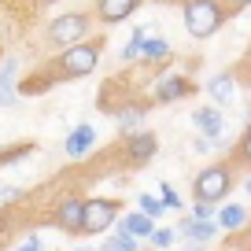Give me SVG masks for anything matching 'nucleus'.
Segmentation results:
<instances>
[{
	"label": "nucleus",
	"mask_w": 251,
	"mask_h": 251,
	"mask_svg": "<svg viewBox=\"0 0 251 251\" xmlns=\"http://www.w3.org/2000/svg\"><path fill=\"white\" fill-rule=\"evenodd\" d=\"M100 52H103V33H96V37L81 41V45H74V48H63L59 55L45 59L33 74H26V78L19 81V96H37V93H45V89L59 85V81L89 78V74L96 71V63H100Z\"/></svg>",
	"instance_id": "f257e3e1"
},
{
	"label": "nucleus",
	"mask_w": 251,
	"mask_h": 251,
	"mask_svg": "<svg viewBox=\"0 0 251 251\" xmlns=\"http://www.w3.org/2000/svg\"><path fill=\"white\" fill-rule=\"evenodd\" d=\"M181 19H185L188 37L207 41V37H214V33L226 26L229 11H226L222 0H185V4H181Z\"/></svg>",
	"instance_id": "f03ea898"
},
{
	"label": "nucleus",
	"mask_w": 251,
	"mask_h": 251,
	"mask_svg": "<svg viewBox=\"0 0 251 251\" xmlns=\"http://www.w3.org/2000/svg\"><path fill=\"white\" fill-rule=\"evenodd\" d=\"M233 185H236L233 163H229V159L226 163H211L192 177V200H196V203H214L218 207L222 200L233 192Z\"/></svg>",
	"instance_id": "7ed1b4c3"
},
{
	"label": "nucleus",
	"mask_w": 251,
	"mask_h": 251,
	"mask_svg": "<svg viewBox=\"0 0 251 251\" xmlns=\"http://www.w3.org/2000/svg\"><path fill=\"white\" fill-rule=\"evenodd\" d=\"M93 37V11H63L48 23V41L55 48H74Z\"/></svg>",
	"instance_id": "20e7f679"
},
{
	"label": "nucleus",
	"mask_w": 251,
	"mask_h": 251,
	"mask_svg": "<svg viewBox=\"0 0 251 251\" xmlns=\"http://www.w3.org/2000/svg\"><path fill=\"white\" fill-rule=\"evenodd\" d=\"M118 218H122V203H118V200L93 196V200H85V211H81V233L78 236H100V233H107Z\"/></svg>",
	"instance_id": "39448f33"
},
{
	"label": "nucleus",
	"mask_w": 251,
	"mask_h": 251,
	"mask_svg": "<svg viewBox=\"0 0 251 251\" xmlns=\"http://www.w3.org/2000/svg\"><path fill=\"white\" fill-rule=\"evenodd\" d=\"M159 151V137L148 133V129H137V133H126L122 144H118V159H122L126 170H137V166L151 163Z\"/></svg>",
	"instance_id": "423d86ee"
},
{
	"label": "nucleus",
	"mask_w": 251,
	"mask_h": 251,
	"mask_svg": "<svg viewBox=\"0 0 251 251\" xmlns=\"http://www.w3.org/2000/svg\"><path fill=\"white\" fill-rule=\"evenodd\" d=\"M196 81L188 78V74H163V78L155 81V89H151V103H177L185 100V96L196 93Z\"/></svg>",
	"instance_id": "0eeeda50"
},
{
	"label": "nucleus",
	"mask_w": 251,
	"mask_h": 251,
	"mask_svg": "<svg viewBox=\"0 0 251 251\" xmlns=\"http://www.w3.org/2000/svg\"><path fill=\"white\" fill-rule=\"evenodd\" d=\"M81 211H85V200H81V196L59 200L55 211H52V226L63 229V233H71V236H78L81 233Z\"/></svg>",
	"instance_id": "6e6552de"
},
{
	"label": "nucleus",
	"mask_w": 251,
	"mask_h": 251,
	"mask_svg": "<svg viewBox=\"0 0 251 251\" xmlns=\"http://www.w3.org/2000/svg\"><path fill=\"white\" fill-rule=\"evenodd\" d=\"M151 111V100H141V96H129L126 103H118L111 115H115V122L122 126V133H137L144 122V115Z\"/></svg>",
	"instance_id": "1a4fd4ad"
},
{
	"label": "nucleus",
	"mask_w": 251,
	"mask_h": 251,
	"mask_svg": "<svg viewBox=\"0 0 251 251\" xmlns=\"http://www.w3.org/2000/svg\"><path fill=\"white\" fill-rule=\"evenodd\" d=\"M141 8V0H96L93 4V19H100L103 26H118Z\"/></svg>",
	"instance_id": "9d476101"
},
{
	"label": "nucleus",
	"mask_w": 251,
	"mask_h": 251,
	"mask_svg": "<svg viewBox=\"0 0 251 251\" xmlns=\"http://www.w3.org/2000/svg\"><path fill=\"white\" fill-rule=\"evenodd\" d=\"M174 233L185 236L192 248H203L207 240H214V236H218V222H196L192 214H188V218H181V226L174 229Z\"/></svg>",
	"instance_id": "9b49d317"
},
{
	"label": "nucleus",
	"mask_w": 251,
	"mask_h": 251,
	"mask_svg": "<svg viewBox=\"0 0 251 251\" xmlns=\"http://www.w3.org/2000/svg\"><path fill=\"white\" fill-rule=\"evenodd\" d=\"M192 126L200 129V137L218 141L222 129H226V115H222L218 107H196V111H192Z\"/></svg>",
	"instance_id": "f8f14e48"
},
{
	"label": "nucleus",
	"mask_w": 251,
	"mask_h": 251,
	"mask_svg": "<svg viewBox=\"0 0 251 251\" xmlns=\"http://www.w3.org/2000/svg\"><path fill=\"white\" fill-rule=\"evenodd\" d=\"M93 144H96V129L89 122H81V126H74L71 133H67V141H63V151L71 159H81V155H89L93 151Z\"/></svg>",
	"instance_id": "ddd939ff"
},
{
	"label": "nucleus",
	"mask_w": 251,
	"mask_h": 251,
	"mask_svg": "<svg viewBox=\"0 0 251 251\" xmlns=\"http://www.w3.org/2000/svg\"><path fill=\"white\" fill-rule=\"evenodd\" d=\"M207 93H211L214 107H226V103H233V96H236V74H233V71L214 74V78L207 81Z\"/></svg>",
	"instance_id": "4468645a"
},
{
	"label": "nucleus",
	"mask_w": 251,
	"mask_h": 251,
	"mask_svg": "<svg viewBox=\"0 0 251 251\" xmlns=\"http://www.w3.org/2000/svg\"><path fill=\"white\" fill-rule=\"evenodd\" d=\"M214 222H218V229H226V233H240L251 222V214H248L244 203H222L218 214H214Z\"/></svg>",
	"instance_id": "2eb2a0df"
},
{
	"label": "nucleus",
	"mask_w": 251,
	"mask_h": 251,
	"mask_svg": "<svg viewBox=\"0 0 251 251\" xmlns=\"http://www.w3.org/2000/svg\"><path fill=\"white\" fill-rule=\"evenodd\" d=\"M118 229H122V233H129L133 240H144V236L151 240V233H155V222L144 218L141 211H133V214H126V218H122V226H118Z\"/></svg>",
	"instance_id": "dca6fc26"
},
{
	"label": "nucleus",
	"mask_w": 251,
	"mask_h": 251,
	"mask_svg": "<svg viewBox=\"0 0 251 251\" xmlns=\"http://www.w3.org/2000/svg\"><path fill=\"white\" fill-rule=\"evenodd\" d=\"M15 74H19V63H15V59H8V63H4V71H0V107L15 103V96H19Z\"/></svg>",
	"instance_id": "f3484780"
},
{
	"label": "nucleus",
	"mask_w": 251,
	"mask_h": 251,
	"mask_svg": "<svg viewBox=\"0 0 251 251\" xmlns=\"http://www.w3.org/2000/svg\"><path fill=\"white\" fill-rule=\"evenodd\" d=\"M141 55H144V63H166V59H170V41H163V37H144Z\"/></svg>",
	"instance_id": "a211bd4d"
},
{
	"label": "nucleus",
	"mask_w": 251,
	"mask_h": 251,
	"mask_svg": "<svg viewBox=\"0 0 251 251\" xmlns=\"http://www.w3.org/2000/svg\"><path fill=\"white\" fill-rule=\"evenodd\" d=\"M229 163H233V166H248V170H251V122L244 126V133H240V141H236Z\"/></svg>",
	"instance_id": "6ab92c4d"
},
{
	"label": "nucleus",
	"mask_w": 251,
	"mask_h": 251,
	"mask_svg": "<svg viewBox=\"0 0 251 251\" xmlns=\"http://www.w3.org/2000/svg\"><path fill=\"white\" fill-rule=\"evenodd\" d=\"M100 251H141V240H133L129 233H122V229H115V233L103 240Z\"/></svg>",
	"instance_id": "aec40b11"
},
{
	"label": "nucleus",
	"mask_w": 251,
	"mask_h": 251,
	"mask_svg": "<svg viewBox=\"0 0 251 251\" xmlns=\"http://www.w3.org/2000/svg\"><path fill=\"white\" fill-rule=\"evenodd\" d=\"M33 151H37V144H33V141H19V144H11V148L0 151V166H11V163H19V159L33 155Z\"/></svg>",
	"instance_id": "412c9836"
},
{
	"label": "nucleus",
	"mask_w": 251,
	"mask_h": 251,
	"mask_svg": "<svg viewBox=\"0 0 251 251\" xmlns=\"http://www.w3.org/2000/svg\"><path fill=\"white\" fill-rule=\"evenodd\" d=\"M137 203H141V214H144V218H151V222H155V218H163V211H166V207H163V200H159V196H151V192H141V200H137Z\"/></svg>",
	"instance_id": "4be33fe9"
},
{
	"label": "nucleus",
	"mask_w": 251,
	"mask_h": 251,
	"mask_svg": "<svg viewBox=\"0 0 251 251\" xmlns=\"http://www.w3.org/2000/svg\"><path fill=\"white\" fill-rule=\"evenodd\" d=\"M141 45H144V30L137 26V30H133V41L122 48V55H118V59H122V63H133L137 55H141Z\"/></svg>",
	"instance_id": "5701e85b"
},
{
	"label": "nucleus",
	"mask_w": 251,
	"mask_h": 251,
	"mask_svg": "<svg viewBox=\"0 0 251 251\" xmlns=\"http://www.w3.org/2000/svg\"><path fill=\"white\" fill-rule=\"evenodd\" d=\"M159 200H163V207H166V211H181V207H185V203H181V196H177V188H174V185H166V181L159 185Z\"/></svg>",
	"instance_id": "b1692460"
},
{
	"label": "nucleus",
	"mask_w": 251,
	"mask_h": 251,
	"mask_svg": "<svg viewBox=\"0 0 251 251\" xmlns=\"http://www.w3.org/2000/svg\"><path fill=\"white\" fill-rule=\"evenodd\" d=\"M214 214H218L214 203H192V218L196 222H214Z\"/></svg>",
	"instance_id": "393cba45"
},
{
	"label": "nucleus",
	"mask_w": 251,
	"mask_h": 251,
	"mask_svg": "<svg viewBox=\"0 0 251 251\" xmlns=\"http://www.w3.org/2000/svg\"><path fill=\"white\" fill-rule=\"evenodd\" d=\"M174 240H177V233H174V229H159V226H155V233H151V244H155V248H170Z\"/></svg>",
	"instance_id": "a878e982"
},
{
	"label": "nucleus",
	"mask_w": 251,
	"mask_h": 251,
	"mask_svg": "<svg viewBox=\"0 0 251 251\" xmlns=\"http://www.w3.org/2000/svg\"><path fill=\"white\" fill-rule=\"evenodd\" d=\"M233 74H236V81H251V45H248V52H244V63Z\"/></svg>",
	"instance_id": "bb28decb"
},
{
	"label": "nucleus",
	"mask_w": 251,
	"mask_h": 251,
	"mask_svg": "<svg viewBox=\"0 0 251 251\" xmlns=\"http://www.w3.org/2000/svg\"><path fill=\"white\" fill-rule=\"evenodd\" d=\"M222 4H226V11H229V15H236V11L251 8V0H222Z\"/></svg>",
	"instance_id": "cd10ccee"
},
{
	"label": "nucleus",
	"mask_w": 251,
	"mask_h": 251,
	"mask_svg": "<svg viewBox=\"0 0 251 251\" xmlns=\"http://www.w3.org/2000/svg\"><path fill=\"white\" fill-rule=\"evenodd\" d=\"M15 251H45V248H41V240H37V236H26V244H19Z\"/></svg>",
	"instance_id": "c85d7f7f"
},
{
	"label": "nucleus",
	"mask_w": 251,
	"mask_h": 251,
	"mask_svg": "<svg viewBox=\"0 0 251 251\" xmlns=\"http://www.w3.org/2000/svg\"><path fill=\"white\" fill-rule=\"evenodd\" d=\"M192 148H196V151H211L214 141H207V137H196V141H192Z\"/></svg>",
	"instance_id": "c756f323"
},
{
	"label": "nucleus",
	"mask_w": 251,
	"mask_h": 251,
	"mask_svg": "<svg viewBox=\"0 0 251 251\" xmlns=\"http://www.w3.org/2000/svg\"><path fill=\"white\" fill-rule=\"evenodd\" d=\"M33 4H59V0H33Z\"/></svg>",
	"instance_id": "7c9ffc66"
},
{
	"label": "nucleus",
	"mask_w": 251,
	"mask_h": 251,
	"mask_svg": "<svg viewBox=\"0 0 251 251\" xmlns=\"http://www.w3.org/2000/svg\"><path fill=\"white\" fill-rule=\"evenodd\" d=\"M244 188H248V196H251V177H248V181H244Z\"/></svg>",
	"instance_id": "2f4dec72"
},
{
	"label": "nucleus",
	"mask_w": 251,
	"mask_h": 251,
	"mask_svg": "<svg viewBox=\"0 0 251 251\" xmlns=\"http://www.w3.org/2000/svg\"><path fill=\"white\" fill-rule=\"evenodd\" d=\"M74 251H96V248H74Z\"/></svg>",
	"instance_id": "473e14b6"
},
{
	"label": "nucleus",
	"mask_w": 251,
	"mask_h": 251,
	"mask_svg": "<svg viewBox=\"0 0 251 251\" xmlns=\"http://www.w3.org/2000/svg\"><path fill=\"white\" fill-rule=\"evenodd\" d=\"M185 251H207V248H185Z\"/></svg>",
	"instance_id": "72a5a7b5"
},
{
	"label": "nucleus",
	"mask_w": 251,
	"mask_h": 251,
	"mask_svg": "<svg viewBox=\"0 0 251 251\" xmlns=\"http://www.w3.org/2000/svg\"><path fill=\"white\" fill-rule=\"evenodd\" d=\"M244 251H251V248H244Z\"/></svg>",
	"instance_id": "f704fd0d"
},
{
	"label": "nucleus",
	"mask_w": 251,
	"mask_h": 251,
	"mask_svg": "<svg viewBox=\"0 0 251 251\" xmlns=\"http://www.w3.org/2000/svg\"><path fill=\"white\" fill-rule=\"evenodd\" d=\"M0 55H4V52H0Z\"/></svg>",
	"instance_id": "c9c22d12"
}]
</instances>
